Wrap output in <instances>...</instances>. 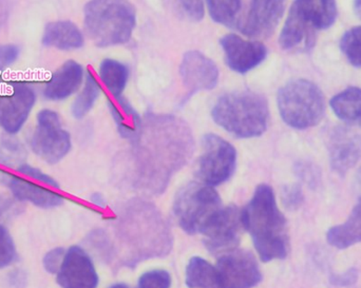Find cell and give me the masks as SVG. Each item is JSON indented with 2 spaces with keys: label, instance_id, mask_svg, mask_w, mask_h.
Wrapping results in <instances>:
<instances>
[{
  "label": "cell",
  "instance_id": "cell-33",
  "mask_svg": "<svg viewBox=\"0 0 361 288\" xmlns=\"http://www.w3.org/2000/svg\"><path fill=\"white\" fill-rule=\"evenodd\" d=\"M171 276L167 270H154L140 277L137 288H171Z\"/></svg>",
  "mask_w": 361,
  "mask_h": 288
},
{
  "label": "cell",
  "instance_id": "cell-34",
  "mask_svg": "<svg viewBox=\"0 0 361 288\" xmlns=\"http://www.w3.org/2000/svg\"><path fill=\"white\" fill-rule=\"evenodd\" d=\"M295 173H296L298 179L302 181L303 183L307 184L310 188L314 189L319 185L322 173L313 163L307 162V161H301V162L297 163L296 166H295Z\"/></svg>",
  "mask_w": 361,
  "mask_h": 288
},
{
  "label": "cell",
  "instance_id": "cell-27",
  "mask_svg": "<svg viewBox=\"0 0 361 288\" xmlns=\"http://www.w3.org/2000/svg\"><path fill=\"white\" fill-rule=\"evenodd\" d=\"M188 288H212L214 283V268L201 257H193L186 268V278Z\"/></svg>",
  "mask_w": 361,
  "mask_h": 288
},
{
  "label": "cell",
  "instance_id": "cell-26",
  "mask_svg": "<svg viewBox=\"0 0 361 288\" xmlns=\"http://www.w3.org/2000/svg\"><path fill=\"white\" fill-rule=\"evenodd\" d=\"M101 91L102 88L99 86V82H97V77L90 70H88L86 78H85L84 88H82V92L78 94V96L76 97L73 105H72V115L78 120L84 118L92 109L95 101L99 99Z\"/></svg>",
  "mask_w": 361,
  "mask_h": 288
},
{
  "label": "cell",
  "instance_id": "cell-1",
  "mask_svg": "<svg viewBox=\"0 0 361 288\" xmlns=\"http://www.w3.org/2000/svg\"><path fill=\"white\" fill-rule=\"evenodd\" d=\"M133 142V186L146 194H163L173 175L192 156L195 141L185 120L148 113Z\"/></svg>",
  "mask_w": 361,
  "mask_h": 288
},
{
  "label": "cell",
  "instance_id": "cell-45",
  "mask_svg": "<svg viewBox=\"0 0 361 288\" xmlns=\"http://www.w3.org/2000/svg\"><path fill=\"white\" fill-rule=\"evenodd\" d=\"M354 11H355L356 14L361 19V0H355L354 1Z\"/></svg>",
  "mask_w": 361,
  "mask_h": 288
},
{
  "label": "cell",
  "instance_id": "cell-24",
  "mask_svg": "<svg viewBox=\"0 0 361 288\" xmlns=\"http://www.w3.org/2000/svg\"><path fill=\"white\" fill-rule=\"evenodd\" d=\"M331 108L339 120L361 128V89L351 87L335 95Z\"/></svg>",
  "mask_w": 361,
  "mask_h": 288
},
{
  "label": "cell",
  "instance_id": "cell-40",
  "mask_svg": "<svg viewBox=\"0 0 361 288\" xmlns=\"http://www.w3.org/2000/svg\"><path fill=\"white\" fill-rule=\"evenodd\" d=\"M360 273L356 268H351L343 274H333L331 276V283L335 287H349L357 282Z\"/></svg>",
  "mask_w": 361,
  "mask_h": 288
},
{
  "label": "cell",
  "instance_id": "cell-15",
  "mask_svg": "<svg viewBox=\"0 0 361 288\" xmlns=\"http://www.w3.org/2000/svg\"><path fill=\"white\" fill-rule=\"evenodd\" d=\"M61 288H97L99 275L89 253L80 246H71L65 253L56 274Z\"/></svg>",
  "mask_w": 361,
  "mask_h": 288
},
{
  "label": "cell",
  "instance_id": "cell-47",
  "mask_svg": "<svg viewBox=\"0 0 361 288\" xmlns=\"http://www.w3.org/2000/svg\"><path fill=\"white\" fill-rule=\"evenodd\" d=\"M357 181L360 182V184L361 185V167L360 168V170H358L357 173Z\"/></svg>",
  "mask_w": 361,
  "mask_h": 288
},
{
  "label": "cell",
  "instance_id": "cell-17",
  "mask_svg": "<svg viewBox=\"0 0 361 288\" xmlns=\"http://www.w3.org/2000/svg\"><path fill=\"white\" fill-rule=\"evenodd\" d=\"M328 151L331 168L343 177L361 160V135L347 127H336L329 135Z\"/></svg>",
  "mask_w": 361,
  "mask_h": 288
},
{
  "label": "cell",
  "instance_id": "cell-29",
  "mask_svg": "<svg viewBox=\"0 0 361 288\" xmlns=\"http://www.w3.org/2000/svg\"><path fill=\"white\" fill-rule=\"evenodd\" d=\"M87 247L106 264L116 263V251L107 232L103 230L91 232L85 240Z\"/></svg>",
  "mask_w": 361,
  "mask_h": 288
},
{
  "label": "cell",
  "instance_id": "cell-41",
  "mask_svg": "<svg viewBox=\"0 0 361 288\" xmlns=\"http://www.w3.org/2000/svg\"><path fill=\"white\" fill-rule=\"evenodd\" d=\"M15 211H16V204L14 201L4 194H0V219L14 215Z\"/></svg>",
  "mask_w": 361,
  "mask_h": 288
},
{
  "label": "cell",
  "instance_id": "cell-35",
  "mask_svg": "<svg viewBox=\"0 0 361 288\" xmlns=\"http://www.w3.org/2000/svg\"><path fill=\"white\" fill-rule=\"evenodd\" d=\"M281 200L284 207L288 211H297L300 208L305 201V194L301 186L298 184L286 186L282 189Z\"/></svg>",
  "mask_w": 361,
  "mask_h": 288
},
{
  "label": "cell",
  "instance_id": "cell-19",
  "mask_svg": "<svg viewBox=\"0 0 361 288\" xmlns=\"http://www.w3.org/2000/svg\"><path fill=\"white\" fill-rule=\"evenodd\" d=\"M0 184L10 190L15 200L30 203L38 208H56L63 203V196L59 190L44 187L2 169H0Z\"/></svg>",
  "mask_w": 361,
  "mask_h": 288
},
{
  "label": "cell",
  "instance_id": "cell-13",
  "mask_svg": "<svg viewBox=\"0 0 361 288\" xmlns=\"http://www.w3.org/2000/svg\"><path fill=\"white\" fill-rule=\"evenodd\" d=\"M241 213L235 206L222 208L212 223L203 232L204 245L209 253L222 256L235 251L240 243Z\"/></svg>",
  "mask_w": 361,
  "mask_h": 288
},
{
  "label": "cell",
  "instance_id": "cell-42",
  "mask_svg": "<svg viewBox=\"0 0 361 288\" xmlns=\"http://www.w3.org/2000/svg\"><path fill=\"white\" fill-rule=\"evenodd\" d=\"M27 277L23 270H16L8 276V284L12 288H25Z\"/></svg>",
  "mask_w": 361,
  "mask_h": 288
},
{
  "label": "cell",
  "instance_id": "cell-38",
  "mask_svg": "<svg viewBox=\"0 0 361 288\" xmlns=\"http://www.w3.org/2000/svg\"><path fill=\"white\" fill-rule=\"evenodd\" d=\"M66 251L63 247L51 249L42 259V266L48 274L56 275L63 263Z\"/></svg>",
  "mask_w": 361,
  "mask_h": 288
},
{
  "label": "cell",
  "instance_id": "cell-3",
  "mask_svg": "<svg viewBox=\"0 0 361 288\" xmlns=\"http://www.w3.org/2000/svg\"><path fill=\"white\" fill-rule=\"evenodd\" d=\"M241 219L263 262L288 257L290 249L288 222L278 207L271 186L262 184L256 188L252 200L242 211Z\"/></svg>",
  "mask_w": 361,
  "mask_h": 288
},
{
  "label": "cell",
  "instance_id": "cell-21",
  "mask_svg": "<svg viewBox=\"0 0 361 288\" xmlns=\"http://www.w3.org/2000/svg\"><path fill=\"white\" fill-rule=\"evenodd\" d=\"M42 42L44 46L57 50H78L84 46V36L72 21H53L44 27Z\"/></svg>",
  "mask_w": 361,
  "mask_h": 288
},
{
  "label": "cell",
  "instance_id": "cell-44",
  "mask_svg": "<svg viewBox=\"0 0 361 288\" xmlns=\"http://www.w3.org/2000/svg\"><path fill=\"white\" fill-rule=\"evenodd\" d=\"M91 203L95 206L99 207V208H105L106 207L105 199L99 194H94L91 196Z\"/></svg>",
  "mask_w": 361,
  "mask_h": 288
},
{
  "label": "cell",
  "instance_id": "cell-2",
  "mask_svg": "<svg viewBox=\"0 0 361 288\" xmlns=\"http://www.w3.org/2000/svg\"><path fill=\"white\" fill-rule=\"evenodd\" d=\"M114 230L118 265L135 268L145 260L165 258L173 249L171 226L156 205L143 199L123 205Z\"/></svg>",
  "mask_w": 361,
  "mask_h": 288
},
{
  "label": "cell",
  "instance_id": "cell-32",
  "mask_svg": "<svg viewBox=\"0 0 361 288\" xmlns=\"http://www.w3.org/2000/svg\"><path fill=\"white\" fill-rule=\"evenodd\" d=\"M17 259L16 245L8 230L0 225V270L12 265Z\"/></svg>",
  "mask_w": 361,
  "mask_h": 288
},
{
  "label": "cell",
  "instance_id": "cell-36",
  "mask_svg": "<svg viewBox=\"0 0 361 288\" xmlns=\"http://www.w3.org/2000/svg\"><path fill=\"white\" fill-rule=\"evenodd\" d=\"M182 14L193 23H199L205 15L204 0H177Z\"/></svg>",
  "mask_w": 361,
  "mask_h": 288
},
{
  "label": "cell",
  "instance_id": "cell-43",
  "mask_svg": "<svg viewBox=\"0 0 361 288\" xmlns=\"http://www.w3.org/2000/svg\"><path fill=\"white\" fill-rule=\"evenodd\" d=\"M12 8L13 0H0V30L8 23Z\"/></svg>",
  "mask_w": 361,
  "mask_h": 288
},
{
  "label": "cell",
  "instance_id": "cell-28",
  "mask_svg": "<svg viewBox=\"0 0 361 288\" xmlns=\"http://www.w3.org/2000/svg\"><path fill=\"white\" fill-rule=\"evenodd\" d=\"M208 12L214 23L231 27L238 20L241 0H206Z\"/></svg>",
  "mask_w": 361,
  "mask_h": 288
},
{
  "label": "cell",
  "instance_id": "cell-12",
  "mask_svg": "<svg viewBox=\"0 0 361 288\" xmlns=\"http://www.w3.org/2000/svg\"><path fill=\"white\" fill-rule=\"evenodd\" d=\"M35 101V91L27 82L0 84V127L4 132L14 135L21 130Z\"/></svg>",
  "mask_w": 361,
  "mask_h": 288
},
{
  "label": "cell",
  "instance_id": "cell-6",
  "mask_svg": "<svg viewBox=\"0 0 361 288\" xmlns=\"http://www.w3.org/2000/svg\"><path fill=\"white\" fill-rule=\"evenodd\" d=\"M85 27L97 46L126 44L137 23V12L128 0H90L85 6Z\"/></svg>",
  "mask_w": 361,
  "mask_h": 288
},
{
  "label": "cell",
  "instance_id": "cell-9",
  "mask_svg": "<svg viewBox=\"0 0 361 288\" xmlns=\"http://www.w3.org/2000/svg\"><path fill=\"white\" fill-rule=\"evenodd\" d=\"M237 167V150L219 135L208 133L202 139L197 175L206 185L219 186L228 181Z\"/></svg>",
  "mask_w": 361,
  "mask_h": 288
},
{
  "label": "cell",
  "instance_id": "cell-30",
  "mask_svg": "<svg viewBox=\"0 0 361 288\" xmlns=\"http://www.w3.org/2000/svg\"><path fill=\"white\" fill-rule=\"evenodd\" d=\"M25 149L20 142L12 137L0 139V165L8 168H18L25 164Z\"/></svg>",
  "mask_w": 361,
  "mask_h": 288
},
{
  "label": "cell",
  "instance_id": "cell-25",
  "mask_svg": "<svg viewBox=\"0 0 361 288\" xmlns=\"http://www.w3.org/2000/svg\"><path fill=\"white\" fill-rule=\"evenodd\" d=\"M99 75L111 96H121L126 88L130 72L125 63L106 58L99 65Z\"/></svg>",
  "mask_w": 361,
  "mask_h": 288
},
{
  "label": "cell",
  "instance_id": "cell-31",
  "mask_svg": "<svg viewBox=\"0 0 361 288\" xmlns=\"http://www.w3.org/2000/svg\"><path fill=\"white\" fill-rule=\"evenodd\" d=\"M341 49L350 63L361 69V25L352 27L343 34Z\"/></svg>",
  "mask_w": 361,
  "mask_h": 288
},
{
  "label": "cell",
  "instance_id": "cell-7",
  "mask_svg": "<svg viewBox=\"0 0 361 288\" xmlns=\"http://www.w3.org/2000/svg\"><path fill=\"white\" fill-rule=\"evenodd\" d=\"M277 104L283 122L298 130L317 126L326 113L322 89L307 80H295L284 84L278 91Z\"/></svg>",
  "mask_w": 361,
  "mask_h": 288
},
{
  "label": "cell",
  "instance_id": "cell-20",
  "mask_svg": "<svg viewBox=\"0 0 361 288\" xmlns=\"http://www.w3.org/2000/svg\"><path fill=\"white\" fill-rule=\"evenodd\" d=\"M84 80L82 65L74 61H68L51 76L44 89L47 99L52 101H63L76 92Z\"/></svg>",
  "mask_w": 361,
  "mask_h": 288
},
{
  "label": "cell",
  "instance_id": "cell-46",
  "mask_svg": "<svg viewBox=\"0 0 361 288\" xmlns=\"http://www.w3.org/2000/svg\"><path fill=\"white\" fill-rule=\"evenodd\" d=\"M109 288H130V287H127V285H125V284H114V285H112V287H109Z\"/></svg>",
  "mask_w": 361,
  "mask_h": 288
},
{
  "label": "cell",
  "instance_id": "cell-4",
  "mask_svg": "<svg viewBox=\"0 0 361 288\" xmlns=\"http://www.w3.org/2000/svg\"><path fill=\"white\" fill-rule=\"evenodd\" d=\"M214 122L233 137L252 139L260 137L269 126L267 99L252 91H235L223 95L212 110Z\"/></svg>",
  "mask_w": 361,
  "mask_h": 288
},
{
  "label": "cell",
  "instance_id": "cell-10",
  "mask_svg": "<svg viewBox=\"0 0 361 288\" xmlns=\"http://www.w3.org/2000/svg\"><path fill=\"white\" fill-rule=\"evenodd\" d=\"M30 144L34 154L50 165L61 162L72 146L71 137L63 128L59 114L49 109L38 112L37 125Z\"/></svg>",
  "mask_w": 361,
  "mask_h": 288
},
{
  "label": "cell",
  "instance_id": "cell-5",
  "mask_svg": "<svg viewBox=\"0 0 361 288\" xmlns=\"http://www.w3.org/2000/svg\"><path fill=\"white\" fill-rule=\"evenodd\" d=\"M336 0H295L280 34L283 50H311L317 32L332 27L337 19Z\"/></svg>",
  "mask_w": 361,
  "mask_h": 288
},
{
  "label": "cell",
  "instance_id": "cell-39",
  "mask_svg": "<svg viewBox=\"0 0 361 288\" xmlns=\"http://www.w3.org/2000/svg\"><path fill=\"white\" fill-rule=\"evenodd\" d=\"M20 49L16 44H0V70L10 67L18 59Z\"/></svg>",
  "mask_w": 361,
  "mask_h": 288
},
{
  "label": "cell",
  "instance_id": "cell-23",
  "mask_svg": "<svg viewBox=\"0 0 361 288\" xmlns=\"http://www.w3.org/2000/svg\"><path fill=\"white\" fill-rule=\"evenodd\" d=\"M326 241L331 246L341 251L361 243V196L347 221L328 230Z\"/></svg>",
  "mask_w": 361,
  "mask_h": 288
},
{
  "label": "cell",
  "instance_id": "cell-11",
  "mask_svg": "<svg viewBox=\"0 0 361 288\" xmlns=\"http://www.w3.org/2000/svg\"><path fill=\"white\" fill-rule=\"evenodd\" d=\"M262 281V273L250 251H235L219 258L212 288H252Z\"/></svg>",
  "mask_w": 361,
  "mask_h": 288
},
{
  "label": "cell",
  "instance_id": "cell-16",
  "mask_svg": "<svg viewBox=\"0 0 361 288\" xmlns=\"http://www.w3.org/2000/svg\"><path fill=\"white\" fill-rule=\"evenodd\" d=\"M219 74L216 63L199 51H188L180 61V75L189 96L216 88Z\"/></svg>",
  "mask_w": 361,
  "mask_h": 288
},
{
  "label": "cell",
  "instance_id": "cell-37",
  "mask_svg": "<svg viewBox=\"0 0 361 288\" xmlns=\"http://www.w3.org/2000/svg\"><path fill=\"white\" fill-rule=\"evenodd\" d=\"M17 171L21 173V175L34 180V181L39 182V183L44 184V185L48 186V187L53 188V189L59 190V188H61L56 180L53 179L51 175H47V173H44V171L40 170V169L27 164V163L18 167Z\"/></svg>",
  "mask_w": 361,
  "mask_h": 288
},
{
  "label": "cell",
  "instance_id": "cell-14",
  "mask_svg": "<svg viewBox=\"0 0 361 288\" xmlns=\"http://www.w3.org/2000/svg\"><path fill=\"white\" fill-rule=\"evenodd\" d=\"M225 63L229 69L246 74L263 63L267 56V48L257 40H246L237 34H227L220 38Z\"/></svg>",
  "mask_w": 361,
  "mask_h": 288
},
{
  "label": "cell",
  "instance_id": "cell-18",
  "mask_svg": "<svg viewBox=\"0 0 361 288\" xmlns=\"http://www.w3.org/2000/svg\"><path fill=\"white\" fill-rule=\"evenodd\" d=\"M286 6V0H250L239 29L250 37H269L279 25Z\"/></svg>",
  "mask_w": 361,
  "mask_h": 288
},
{
  "label": "cell",
  "instance_id": "cell-8",
  "mask_svg": "<svg viewBox=\"0 0 361 288\" xmlns=\"http://www.w3.org/2000/svg\"><path fill=\"white\" fill-rule=\"evenodd\" d=\"M222 201L212 186L191 182L180 189L173 202V215L186 234H203L222 211Z\"/></svg>",
  "mask_w": 361,
  "mask_h": 288
},
{
  "label": "cell",
  "instance_id": "cell-22",
  "mask_svg": "<svg viewBox=\"0 0 361 288\" xmlns=\"http://www.w3.org/2000/svg\"><path fill=\"white\" fill-rule=\"evenodd\" d=\"M108 106L121 137L133 141L139 134L143 123L139 112L122 95L109 97Z\"/></svg>",
  "mask_w": 361,
  "mask_h": 288
}]
</instances>
